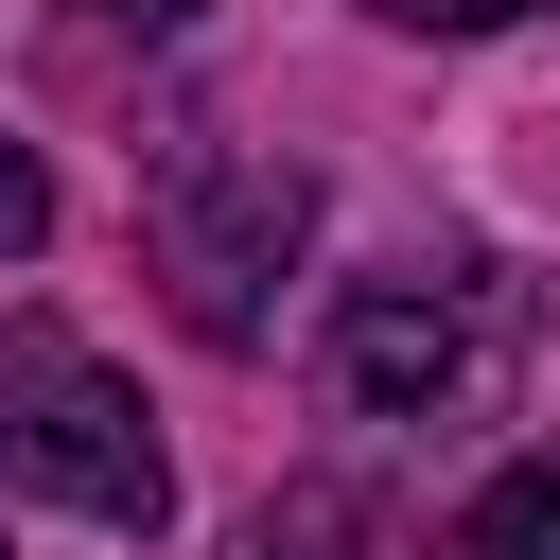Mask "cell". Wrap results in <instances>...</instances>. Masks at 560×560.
Here are the masks:
<instances>
[{"mask_svg":"<svg viewBox=\"0 0 560 560\" xmlns=\"http://www.w3.org/2000/svg\"><path fill=\"white\" fill-rule=\"evenodd\" d=\"M385 35H508V18H560V0H368Z\"/></svg>","mask_w":560,"mask_h":560,"instance_id":"obj_7","label":"cell"},{"mask_svg":"<svg viewBox=\"0 0 560 560\" xmlns=\"http://www.w3.org/2000/svg\"><path fill=\"white\" fill-rule=\"evenodd\" d=\"M35 245H52V158L0 140V262H35Z\"/></svg>","mask_w":560,"mask_h":560,"instance_id":"obj_6","label":"cell"},{"mask_svg":"<svg viewBox=\"0 0 560 560\" xmlns=\"http://www.w3.org/2000/svg\"><path fill=\"white\" fill-rule=\"evenodd\" d=\"M70 18H88V35H192L210 0H70Z\"/></svg>","mask_w":560,"mask_h":560,"instance_id":"obj_8","label":"cell"},{"mask_svg":"<svg viewBox=\"0 0 560 560\" xmlns=\"http://www.w3.org/2000/svg\"><path fill=\"white\" fill-rule=\"evenodd\" d=\"M0 490L88 508V525H140V542L175 525V455H158L140 385H122L88 332H52V315L0 332Z\"/></svg>","mask_w":560,"mask_h":560,"instance_id":"obj_1","label":"cell"},{"mask_svg":"<svg viewBox=\"0 0 560 560\" xmlns=\"http://www.w3.org/2000/svg\"><path fill=\"white\" fill-rule=\"evenodd\" d=\"M455 560H560V438H542V455H508V472L472 490Z\"/></svg>","mask_w":560,"mask_h":560,"instance_id":"obj_5","label":"cell"},{"mask_svg":"<svg viewBox=\"0 0 560 560\" xmlns=\"http://www.w3.org/2000/svg\"><path fill=\"white\" fill-rule=\"evenodd\" d=\"M245 560H402V525H385L368 490H332V472H315V490H280V508L245 525Z\"/></svg>","mask_w":560,"mask_h":560,"instance_id":"obj_4","label":"cell"},{"mask_svg":"<svg viewBox=\"0 0 560 560\" xmlns=\"http://www.w3.org/2000/svg\"><path fill=\"white\" fill-rule=\"evenodd\" d=\"M332 402H368V420H455L472 385H490V298H472V262H385V280H350L332 298Z\"/></svg>","mask_w":560,"mask_h":560,"instance_id":"obj_3","label":"cell"},{"mask_svg":"<svg viewBox=\"0 0 560 560\" xmlns=\"http://www.w3.org/2000/svg\"><path fill=\"white\" fill-rule=\"evenodd\" d=\"M315 245V175L262 158V140H192L158 175V298L210 332V350H262L280 332V280Z\"/></svg>","mask_w":560,"mask_h":560,"instance_id":"obj_2","label":"cell"}]
</instances>
